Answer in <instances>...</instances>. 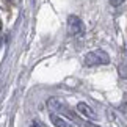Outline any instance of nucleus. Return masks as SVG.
I'll use <instances>...</instances> for the list:
<instances>
[{"label":"nucleus","instance_id":"4","mask_svg":"<svg viewBox=\"0 0 127 127\" xmlns=\"http://www.w3.org/2000/svg\"><path fill=\"white\" fill-rule=\"evenodd\" d=\"M50 123L55 127H75L74 124H71L69 121H66L64 118H61V116L57 115V113H50Z\"/></svg>","mask_w":127,"mask_h":127},{"label":"nucleus","instance_id":"5","mask_svg":"<svg viewBox=\"0 0 127 127\" xmlns=\"http://www.w3.org/2000/svg\"><path fill=\"white\" fill-rule=\"evenodd\" d=\"M123 2H124V0H110V3L113 5V6H119Z\"/></svg>","mask_w":127,"mask_h":127},{"label":"nucleus","instance_id":"3","mask_svg":"<svg viewBox=\"0 0 127 127\" xmlns=\"http://www.w3.org/2000/svg\"><path fill=\"white\" fill-rule=\"evenodd\" d=\"M77 111L86 119H97L96 111L93 110L88 104H85V102H79V104H77Z\"/></svg>","mask_w":127,"mask_h":127},{"label":"nucleus","instance_id":"2","mask_svg":"<svg viewBox=\"0 0 127 127\" xmlns=\"http://www.w3.org/2000/svg\"><path fill=\"white\" fill-rule=\"evenodd\" d=\"M67 32L72 36H79L85 33V24L80 17L77 16H69L67 17Z\"/></svg>","mask_w":127,"mask_h":127},{"label":"nucleus","instance_id":"6","mask_svg":"<svg viewBox=\"0 0 127 127\" xmlns=\"http://www.w3.org/2000/svg\"><path fill=\"white\" fill-rule=\"evenodd\" d=\"M30 127H42V124L39 123V121H36V119H35V121L32 123V126H30Z\"/></svg>","mask_w":127,"mask_h":127},{"label":"nucleus","instance_id":"7","mask_svg":"<svg viewBox=\"0 0 127 127\" xmlns=\"http://www.w3.org/2000/svg\"><path fill=\"white\" fill-rule=\"evenodd\" d=\"M83 127H99V126H96V124H93V123H85Z\"/></svg>","mask_w":127,"mask_h":127},{"label":"nucleus","instance_id":"1","mask_svg":"<svg viewBox=\"0 0 127 127\" xmlns=\"http://www.w3.org/2000/svg\"><path fill=\"white\" fill-rule=\"evenodd\" d=\"M85 66L93 67V66H102V64H108L110 63V55L102 49H96V50H91L85 55Z\"/></svg>","mask_w":127,"mask_h":127}]
</instances>
